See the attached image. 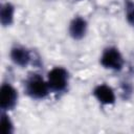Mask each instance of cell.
<instances>
[{"instance_id":"1","label":"cell","mask_w":134,"mask_h":134,"mask_svg":"<svg viewBox=\"0 0 134 134\" xmlns=\"http://www.w3.org/2000/svg\"><path fill=\"white\" fill-rule=\"evenodd\" d=\"M25 93L34 99H43L49 93L48 83L43 80V77L38 73L29 74L24 82Z\"/></svg>"},{"instance_id":"2","label":"cell","mask_w":134,"mask_h":134,"mask_svg":"<svg viewBox=\"0 0 134 134\" xmlns=\"http://www.w3.org/2000/svg\"><path fill=\"white\" fill-rule=\"evenodd\" d=\"M99 62L104 68L114 71H120L125 65V60L120 51L113 46L104 49Z\"/></svg>"},{"instance_id":"3","label":"cell","mask_w":134,"mask_h":134,"mask_svg":"<svg viewBox=\"0 0 134 134\" xmlns=\"http://www.w3.org/2000/svg\"><path fill=\"white\" fill-rule=\"evenodd\" d=\"M69 73L63 67H54L52 68L47 75V83L49 89L53 92H63L66 90L68 86Z\"/></svg>"},{"instance_id":"4","label":"cell","mask_w":134,"mask_h":134,"mask_svg":"<svg viewBox=\"0 0 134 134\" xmlns=\"http://www.w3.org/2000/svg\"><path fill=\"white\" fill-rule=\"evenodd\" d=\"M18 102V92L17 90L9 84L4 83L0 89V108L2 111L13 110Z\"/></svg>"},{"instance_id":"5","label":"cell","mask_w":134,"mask_h":134,"mask_svg":"<svg viewBox=\"0 0 134 134\" xmlns=\"http://www.w3.org/2000/svg\"><path fill=\"white\" fill-rule=\"evenodd\" d=\"M87 28H88V23L86 19H84L81 16H75L69 23L68 32L73 40L79 41L86 36Z\"/></svg>"},{"instance_id":"6","label":"cell","mask_w":134,"mask_h":134,"mask_svg":"<svg viewBox=\"0 0 134 134\" xmlns=\"http://www.w3.org/2000/svg\"><path fill=\"white\" fill-rule=\"evenodd\" d=\"M92 93L94 97L103 105H113L115 103V93L113 89L106 84L95 86Z\"/></svg>"},{"instance_id":"7","label":"cell","mask_w":134,"mask_h":134,"mask_svg":"<svg viewBox=\"0 0 134 134\" xmlns=\"http://www.w3.org/2000/svg\"><path fill=\"white\" fill-rule=\"evenodd\" d=\"M9 58L14 64H16L20 67L27 66L31 60L29 50L20 45H16V46L12 47L10 52H9Z\"/></svg>"},{"instance_id":"8","label":"cell","mask_w":134,"mask_h":134,"mask_svg":"<svg viewBox=\"0 0 134 134\" xmlns=\"http://www.w3.org/2000/svg\"><path fill=\"white\" fill-rule=\"evenodd\" d=\"M15 6L10 2H3L0 6V23L3 27L10 26L14 23Z\"/></svg>"},{"instance_id":"9","label":"cell","mask_w":134,"mask_h":134,"mask_svg":"<svg viewBox=\"0 0 134 134\" xmlns=\"http://www.w3.org/2000/svg\"><path fill=\"white\" fill-rule=\"evenodd\" d=\"M124 7L127 22L134 27V0H124Z\"/></svg>"},{"instance_id":"10","label":"cell","mask_w":134,"mask_h":134,"mask_svg":"<svg viewBox=\"0 0 134 134\" xmlns=\"http://www.w3.org/2000/svg\"><path fill=\"white\" fill-rule=\"evenodd\" d=\"M1 131L3 134H12L14 132V125L4 111L1 114Z\"/></svg>"},{"instance_id":"11","label":"cell","mask_w":134,"mask_h":134,"mask_svg":"<svg viewBox=\"0 0 134 134\" xmlns=\"http://www.w3.org/2000/svg\"><path fill=\"white\" fill-rule=\"evenodd\" d=\"M120 90H121V97L125 100H128L131 98V96L133 95V86L130 82L128 81H122L120 83Z\"/></svg>"}]
</instances>
